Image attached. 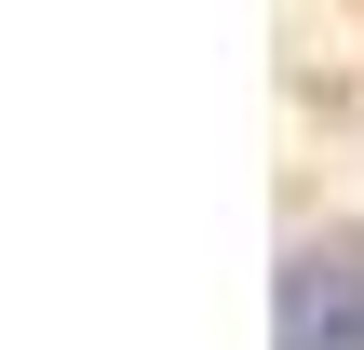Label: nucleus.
Returning a JSON list of instances; mask_svg holds the SVG:
<instances>
[{"label":"nucleus","instance_id":"obj_1","mask_svg":"<svg viewBox=\"0 0 364 350\" xmlns=\"http://www.w3.org/2000/svg\"><path fill=\"white\" fill-rule=\"evenodd\" d=\"M270 350H364V229H311V243L284 256Z\"/></svg>","mask_w":364,"mask_h":350}]
</instances>
